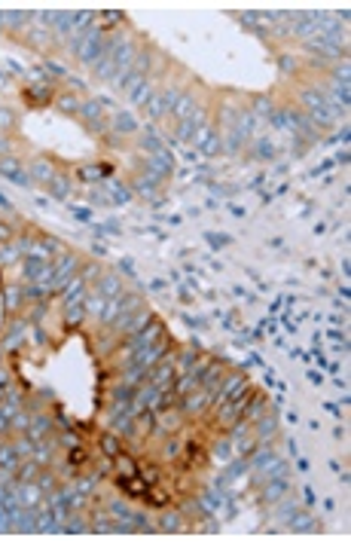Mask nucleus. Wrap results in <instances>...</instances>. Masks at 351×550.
I'll list each match as a JSON object with an SVG mask.
<instances>
[{
  "label": "nucleus",
  "instance_id": "obj_1",
  "mask_svg": "<svg viewBox=\"0 0 351 550\" xmlns=\"http://www.w3.org/2000/svg\"><path fill=\"white\" fill-rule=\"evenodd\" d=\"M120 486H123V489H129V492H132V498H147V489H144L141 483H132V480H120Z\"/></svg>",
  "mask_w": 351,
  "mask_h": 550
}]
</instances>
